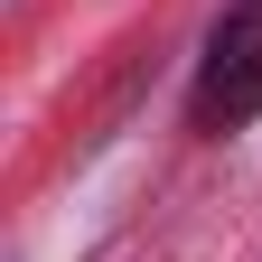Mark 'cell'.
I'll return each instance as SVG.
<instances>
[{
    "mask_svg": "<svg viewBox=\"0 0 262 262\" xmlns=\"http://www.w3.org/2000/svg\"><path fill=\"white\" fill-rule=\"evenodd\" d=\"M253 113H262V0H225V19L206 28V56H196V84H187V122L244 131Z\"/></svg>",
    "mask_w": 262,
    "mask_h": 262,
    "instance_id": "obj_1",
    "label": "cell"
}]
</instances>
